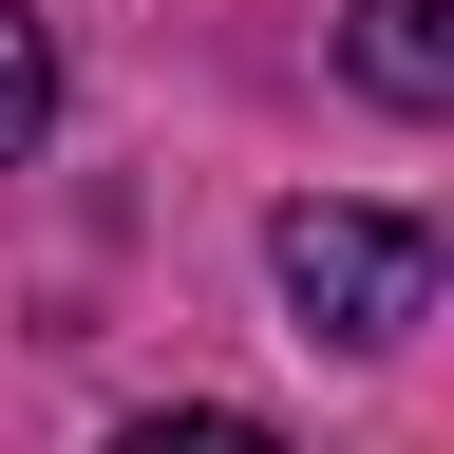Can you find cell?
<instances>
[{
    "mask_svg": "<svg viewBox=\"0 0 454 454\" xmlns=\"http://www.w3.org/2000/svg\"><path fill=\"white\" fill-rule=\"evenodd\" d=\"M265 265H284V303H303V340H397V322L435 303L454 247H435L417 208H284Z\"/></svg>",
    "mask_w": 454,
    "mask_h": 454,
    "instance_id": "obj_1",
    "label": "cell"
},
{
    "mask_svg": "<svg viewBox=\"0 0 454 454\" xmlns=\"http://www.w3.org/2000/svg\"><path fill=\"white\" fill-rule=\"evenodd\" d=\"M340 76L397 95V114H454V0H360L340 20Z\"/></svg>",
    "mask_w": 454,
    "mask_h": 454,
    "instance_id": "obj_2",
    "label": "cell"
},
{
    "mask_svg": "<svg viewBox=\"0 0 454 454\" xmlns=\"http://www.w3.org/2000/svg\"><path fill=\"white\" fill-rule=\"evenodd\" d=\"M38 133H57V38L20 20V0H0V170H20Z\"/></svg>",
    "mask_w": 454,
    "mask_h": 454,
    "instance_id": "obj_3",
    "label": "cell"
},
{
    "mask_svg": "<svg viewBox=\"0 0 454 454\" xmlns=\"http://www.w3.org/2000/svg\"><path fill=\"white\" fill-rule=\"evenodd\" d=\"M114 454H284V435H265V417H208V397H190V417H133Z\"/></svg>",
    "mask_w": 454,
    "mask_h": 454,
    "instance_id": "obj_4",
    "label": "cell"
}]
</instances>
